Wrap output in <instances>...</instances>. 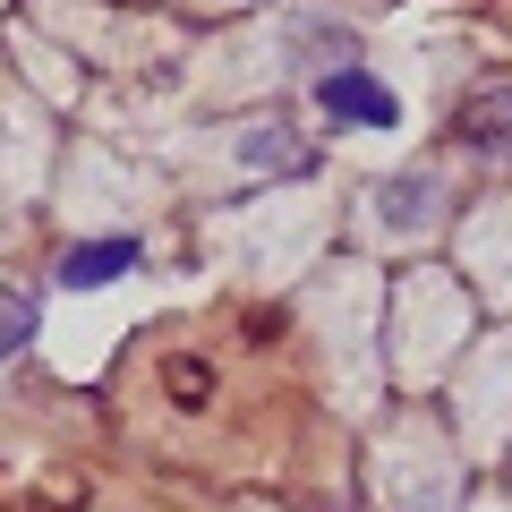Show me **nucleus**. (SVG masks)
Listing matches in <instances>:
<instances>
[{"label":"nucleus","instance_id":"f257e3e1","mask_svg":"<svg viewBox=\"0 0 512 512\" xmlns=\"http://www.w3.org/2000/svg\"><path fill=\"white\" fill-rule=\"evenodd\" d=\"M453 146L478 154V163H512V77H495V86H470V94H461Z\"/></svg>","mask_w":512,"mask_h":512},{"label":"nucleus","instance_id":"f03ea898","mask_svg":"<svg viewBox=\"0 0 512 512\" xmlns=\"http://www.w3.org/2000/svg\"><path fill=\"white\" fill-rule=\"evenodd\" d=\"M316 103H325L342 128H393V120H402V103H393V94H384L359 60H350V69H333V77H316Z\"/></svg>","mask_w":512,"mask_h":512},{"label":"nucleus","instance_id":"7ed1b4c3","mask_svg":"<svg viewBox=\"0 0 512 512\" xmlns=\"http://www.w3.org/2000/svg\"><path fill=\"white\" fill-rule=\"evenodd\" d=\"M282 43H291V60H299V69H316V77H333V69L359 60V35H350L342 18H291V26H282Z\"/></svg>","mask_w":512,"mask_h":512},{"label":"nucleus","instance_id":"20e7f679","mask_svg":"<svg viewBox=\"0 0 512 512\" xmlns=\"http://www.w3.org/2000/svg\"><path fill=\"white\" fill-rule=\"evenodd\" d=\"M128 265H137V239H77V248L60 256V282H69V291H103Z\"/></svg>","mask_w":512,"mask_h":512},{"label":"nucleus","instance_id":"39448f33","mask_svg":"<svg viewBox=\"0 0 512 512\" xmlns=\"http://www.w3.org/2000/svg\"><path fill=\"white\" fill-rule=\"evenodd\" d=\"M239 163H248V171H282V180H299V171H316V146H299L291 128H248V137H239Z\"/></svg>","mask_w":512,"mask_h":512},{"label":"nucleus","instance_id":"423d86ee","mask_svg":"<svg viewBox=\"0 0 512 512\" xmlns=\"http://www.w3.org/2000/svg\"><path fill=\"white\" fill-rule=\"evenodd\" d=\"M436 171H410V180H384V222H393V231H410V222H427L436 214Z\"/></svg>","mask_w":512,"mask_h":512},{"label":"nucleus","instance_id":"0eeeda50","mask_svg":"<svg viewBox=\"0 0 512 512\" xmlns=\"http://www.w3.org/2000/svg\"><path fill=\"white\" fill-rule=\"evenodd\" d=\"M26 342H35V291H18V282H0V367L18 359Z\"/></svg>","mask_w":512,"mask_h":512}]
</instances>
